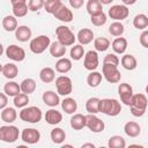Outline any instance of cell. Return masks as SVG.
<instances>
[{
	"label": "cell",
	"instance_id": "9a60e30c",
	"mask_svg": "<svg viewBox=\"0 0 148 148\" xmlns=\"http://www.w3.org/2000/svg\"><path fill=\"white\" fill-rule=\"evenodd\" d=\"M53 16H54L58 21L64 22V23H69V22H72L73 18H74L73 12H72L68 7H66L64 3H62L61 7L53 14Z\"/></svg>",
	"mask_w": 148,
	"mask_h": 148
},
{
	"label": "cell",
	"instance_id": "ba28073f",
	"mask_svg": "<svg viewBox=\"0 0 148 148\" xmlns=\"http://www.w3.org/2000/svg\"><path fill=\"white\" fill-rule=\"evenodd\" d=\"M102 73L104 79L109 83H118L121 79V74L118 69V66L110 65V64H103L102 67Z\"/></svg>",
	"mask_w": 148,
	"mask_h": 148
},
{
	"label": "cell",
	"instance_id": "30bf717a",
	"mask_svg": "<svg viewBox=\"0 0 148 148\" xmlns=\"http://www.w3.org/2000/svg\"><path fill=\"white\" fill-rule=\"evenodd\" d=\"M5 54L8 59L13 60V61H23L25 59V51L23 47L18 46V45H15V44H12L9 46H7L6 51H5Z\"/></svg>",
	"mask_w": 148,
	"mask_h": 148
},
{
	"label": "cell",
	"instance_id": "7a4b0ae2",
	"mask_svg": "<svg viewBox=\"0 0 148 148\" xmlns=\"http://www.w3.org/2000/svg\"><path fill=\"white\" fill-rule=\"evenodd\" d=\"M121 111V104L116 98H103L99 101V112L110 117H116Z\"/></svg>",
	"mask_w": 148,
	"mask_h": 148
},
{
	"label": "cell",
	"instance_id": "6da1fadb",
	"mask_svg": "<svg viewBox=\"0 0 148 148\" xmlns=\"http://www.w3.org/2000/svg\"><path fill=\"white\" fill-rule=\"evenodd\" d=\"M148 106V99L145 94H134L130 104V111L134 117H142L146 113Z\"/></svg>",
	"mask_w": 148,
	"mask_h": 148
},
{
	"label": "cell",
	"instance_id": "f546056e",
	"mask_svg": "<svg viewBox=\"0 0 148 148\" xmlns=\"http://www.w3.org/2000/svg\"><path fill=\"white\" fill-rule=\"evenodd\" d=\"M17 20L16 16L14 15H7L2 18V28L5 29V31L7 32H12L15 31L17 29Z\"/></svg>",
	"mask_w": 148,
	"mask_h": 148
},
{
	"label": "cell",
	"instance_id": "2e32d148",
	"mask_svg": "<svg viewBox=\"0 0 148 148\" xmlns=\"http://www.w3.org/2000/svg\"><path fill=\"white\" fill-rule=\"evenodd\" d=\"M42 99L44 102L45 105L47 106H51V108H54L57 105H59L61 102H60V98H59V94H57L56 91L53 90H46L43 92V96H42Z\"/></svg>",
	"mask_w": 148,
	"mask_h": 148
},
{
	"label": "cell",
	"instance_id": "8d00e7d4",
	"mask_svg": "<svg viewBox=\"0 0 148 148\" xmlns=\"http://www.w3.org/2000/svg\"><path fill=\"white\" fill-rule=\"evenodd\" d=\"M13 7V15L16 16V17H24L27 14H28V10H29V6L27 2H20V3H15V5H12Z\"/></svg>",
	"mask_w": 148,
	"mask_h": 148
},
{
	"label": "cell",
	"instance_id": "5b68a950",
	"mask_svg": "<svg viewBox=\"0 0 148 148\" xmlns=\"http://www.w3.org/2000/svg\"><path fill=\"white\" fill-rule=\"evenodd\" d=\"M56 35H57L58 40L61 44H64L65 46H72V45H74V43L76 40V36L66 25H59V27H57Z\"/></svg>",
	"mask_w": 148,
	"mask_h": 148
},
{
	"label": "cell",
	"instance_id": "5bb4252c",
	"mask_svg": "<svg viewBox=\"0 0 148 148\" xmlns=\"http://www.w3.org/2000/svg\"><path fill=\"white\" fill-rule=\"evenodd\" d=\"M21 140L28 145H35L40 140V133L36 128H23L21 132Z\"/></svg>",
	"mask_w": 148,
	"mask_h": 148
},
{
	"label": "cell",
	"instance_id": "d6986e66",
	"mask_svg": "<svg viewBox=\"0 0 148 148\" xmlns=\"http://www.w3.org/2000/svg\"><path fill=\"white\" fill-rule=\"evenodd\" d=\"M31 36H32V31L28 25H18L17 29L15 30V38L18 42H22V43L28 42L30 40Z\"/></svg>",
	"mask_w": 148,
	"mask_h": 148
},
{
	"label": "cell",
	"instance_id": "f6af8a7d",
	"mask_svg": "<svg viewBox=\"0 0 148 148\" xmlns=\"http://www.w3.org/2000/svg\"><path fill=\"white\" fill-rule=\"evenodd\" d=\"M106 20H108V16H106V14L104 12L90 16V22L95 27H102V25H104L106 23Z\"/></svg>",
	"mask_w": 148,
	"mask_h": 148
},
{
	"label": "cell",
	"instance_id": "d590c367",
	"mask_svg": "<svg viewBox=\"0 0 148 148\" xmlns=\"http://www.w3.org/2000/svg\"><path fill=\"white\" fill-rule=\"evenodd\" d=\"M133 25L138 30H146V28H148V16L145 14H136L133 18Z\"/></svg>",
	"mask_w": 148,
	"mask_h": 148
},
{
	"label": "cell",
	"instance_id": "e0dca14e",
	"mask_svg": "<svg viewBox=\"0 0 148 148\" xmlns=\"http://www.w3.org/2000/svg\"><path fill=\"white\" fill-rule=\"evenodd\" d=\"M69 125L75 131H80L83 127H87V116L82 113H74L69 120Z\"/></svg>",
	"mask_w": 148,
	"mask_h": 148
},
{
	"label": "cell",
	"instance_id": "4fadbf2b",
	"mask_svg": "<svg viewBox=\"0 0 148 148\" xmlns=\"http://www.w3.org/2000/svg\"><path fill=\"white\" fill-rule=\"evenodd\" d=\"M118 94L120 97V102L124 103L125 105L130 106L132 97H133V88L130 83H120L118 87Z\"/></svg>",
	"mask_w": 148,
	"mask_h": 148
},
{
	"label": "cell",
	"instance_id": "bcb514c9",
	"mask_svg": "<svg viewBox=\"0 0 148 148\" xmlns=\"http://www.w3.org/2000/svg\"><path fill=\"white\" fill-rule=\"evenodd\" d=\"M46 0H29L28 6L30 12H38L39 9L44 8Z\"/></svg>",
	"mask_w": 148,
	"mask_h": 148
},
{
	"label": "cell",
	"instance_id": "d6a6232c",
	"mask_svg": "<svg viewBox=\"0 0 148 148\" xmlns=\"http://www.w3.org/2000/svg\"><path fill=\"white\" fill-rule=\"evenodd\" d=\"M102 76H103V74H101L99 72L91 71L87 76V84L90 88H97L102 82Z\"/></svg>",
	"mask_w": 148,
	"mask_h": 148
},
{
	"label": "cell",
	"instance_id": "52a82bcc",
	"mask_svg": "<svg viewBox=\"0 0 148 148\" xmlns=\"http://www.w3.org/2000/svg\"><path fill=\"white\" fill-rule=\"evenodd\" d=\"M57 92L60 96H68L73 91V82L72 79L67 75H60L56 79Z\"/></svg>",
	"mask_w": 148,
	"mask_h": 148
},
{
	"label": "cell",
	"instance_id": "4316f807",
	"mask_svg": "<svg viewBox=\"0 0 148 148\" xmlns=\"http://www.w3.org/2000/svg\"><path fill=\"white\" fill-rule=\"evenodd\" d=\"M121 66L127 71H134L138 66V60L133 54H124L120 59Z\"/></svg>",
	"mask_w": 148,
	"mask_h": 148
},
{
	"label": "cell",
	"instance_id": "4dcf8cb0",
	"mask_svg": "<svg viewBox=\"0 0 148 148\" xmlns=\"http://www.w3.org/2000/svg\"><path fill=\"white\" fill-rule=\"evenodd\" d=\"M39 79L44 83H51L56 80V72L51 67H43L39 72Z\"/></svg>",
	"mask_w": 148,
	"mask_h": 148
},
{
	"label": "cell",
	"instance_id": "8fae6325",
	"mask_svg": "<svg viewBox=\"0 0 148 148\" xmlns=\"http://www.w3.org/2000/svg\"><path fill=\"white\" fill-rule=\"evenodd\" d=\"M87 127L92 132V133H101L105 128L104 121L98 118L94 113H88L87 114Z\"/></svg>",
	"mask_w": 148,
	"mask_h": 148
},
{
	"label": "cell",
	"instance_id": "d4e9b609",
	"mask_svg": "<svg viewBox=\"0 0 148 148\" xmlns=\"http://www.w3.org/2000/svg\"><path fill=\"white\" fill-rule=\"evenodd\" d=\"M1 73L2 75L8 79V80H13L17 76L18 74V68L15 64H12V62H8V64H5L2 67H1Z\"/></svg>",
	"mask_w": 148,
	"mask_h": 148
},
{
	"label": "cell",
	"instance_id": "816d5d0a",
	"mask_svg": "<svg viewBox=\"0 0 148 148\" xmlns=\"http://www.w3.org/2000/svg\"><path fill=\"white\" fill-rule=\"evenodd\" d=\"M121 2L126 6H131V5H134L136 2V0H121Z\"/></svg>",
	"mask_w": 148,
	"mask_h": 148
},
{
	"label": "cell",
	"instance_id": "ab89813d",
	"mask_svg": "<svg viewBox=\"0 0 148 148\" xmlns=\"http://www.w3.org/2000/svg\"><path fill=\"white\" fill-rule=\"evenodd\" d=\"M110 40L105 37H97L94 39V47L97 52H105L110 47Z\"/></svg>",
	"mask_w": 148,
	"mask_h": 148
},
{
	"label": "cell",
	"instance_id": "6f0895ef",
	"mask_svg": "<svg viewBox=\"0 0 148 148\" xmlns=\"http://www.w3.org/2000/svg\"><path fill=\"white\" fill-rule=\"evenodd\" d=\"M146 94H147V95H148V84H147V86H146Z\"/></svg>",
	"mask_w": 148,
	"mask_h": 148
},
{
	"label": "cell",
	"instance_id": "11a10c76",
	"mask_svg": "<svg viewBox=\"0 0 148 148\" xmlns=\"http://www.w3.org/2000/svg\"><path fill=\"white\" fill-rule=\"evenodd\" d=\"M101 2H102V5H110L113 0H99Z\"/></svg>",
	"mask_w": 148,
	"mask_h": 148
},
{
	"label": "cell",
	"instance_id": "ac0fdd59",
	"mask_svg": "<svg viewBox=\"0 0 148 148\" xmlns=\"http://www.w3.org/2000/svg\"><path fill=\"white\" fill-rule=\"evenodd\" d=\"M76 39L79 40V43L81 45H88L94 39V31L89 28H83V29L79 30V32L76 35Z\"/></svg>",
	"mask_w": 148,
	"mask_h": 148
},
{
	"label": "cell",
	"instance_id": "f1b7e54d",
	"mask_svg": "<svg viewBox=\"0 0 148 148\" xmlns=\"http://www.w3.org/2000/svg\"><path fill=\"white\" fill-rule=\"evenodd\" d=\"M3 92L9 97H15L20 92H22L21 91V86L15 81H8L3 86Z\"/></svg>",
	"mask_w": 148,
	"mask_h": 148
},
{
	"label": "cell",
	"instance_id": "7c38bea8",
	"mask_svg": "<svg viewBox=\"0 0 148 148\" xmlns=\"http://www.w3.org/2000/svg\"><path fill=\"white\" fill-rule=\"evenodd\" d=\"M99 65V58L97 54V51L95 50H90L88 52H86L84 54V60H83V66L88 71H96V68Z\"/></svg>",
	"mask_w": 148,
	"mask_h": 148
},
{
	"label": "cell",
	"instance_id": "60d3db41",
	"mask_svg": "<svg viewBox=\"0 0 148 148\" xmlns=\"http://www.w3.org/2000/svg\"><path fill=\"white\" fill-rule=\"evenodd\" d=\"M124 31H125V27H124V24H123L120 21H114V22H112V23L110 24V27H109V32H110L112 36H114V37H120V36H123Z\"/></svg>",
	"mask_w": 148,
	"mask_h": 148
},
{
	"label": "cell",
	"instance_id": "44dd1931",
	"mask_svg": "<svg viewBox=\"0 0 148 148\" xmlns=\"http://www.w3.org/2000/svg\"><path fill=\"white\" fill-rule=\"evenodd\" d=\"M44 118H45V121L47 124H50V125H58L62 120V113L60 111L56 110V109H50V110L46 111Z\"/></svg>",
	"mask_w": 148,
	"mask_h": 148
},
{
	"label": "cell",
	"instance_id": "ee69618b",
	"mask_svg": "<svg viewBox=\"0 0 148 148\" xmlns=\"http://www.w3.org/2000/svg\"><path fill=\"white\" fill-rule=\"evenodd\" d=\"M61 5H62L61 0H46L45 1V6H44V9H45L46 13L53 15L61 7Z\"/></svg>",
	"mask_w": 148,
	"mask_h": 148
},
{
	"label": "cell",
	"instance_id": "f5cc1de1",
	"mask_svg": "<svg viewBox=\"0 0 148 148\" xmlns=\"http://www.w3.org/2000/svg\"><path fill=\"white\" fill-rule=\"evenodd\" d=\"M81 147H82V148H87V147H90V148H95V145H94V143H90V142H88V143H83Z\"/></svg>",
	"mask_w": 148,
	"mask_h": 148
},
{
	"label": "cell",
	"instance_id": "3957f363",
	"mask_svg": "<svg viewBox=\"0 0 148 148\" xmlns=\"http://www.w3.org/2000/svg\"><path fill=\"white\" fill-rule=\"evenodd\" d=\"M18 117L22 121H27L30 124H37L42 120L43 112L38 106H25L20 111Z\"/></svg>",
	"mask_w": 148,
	"mask_h": 148
},
{
	"label": "cell",
	"instance_id": "484cf974",
	"mask_svg": "<svg viewBox=\"0 0 148 148\" xmlns=\"http://www.w3.org/2000/svg\"><path fill=\"white\" fill-rule=\"evenodd\" d=\"M61 109L62 111H65V113L67 114H73L76 110H77V103L74 98L72 97H66L61 101Z\"/></svg>",
	"mask_w": 148,
	"mask_h": 148
},
{
	"label": "cell",
	"instance_id": "7402d4cb",
	"mask_svg": "<svg viewBox=\"0 0 148 148\" xmlns=\"http://www.w3.org/2000/svg\"><path fill=\"white\" fill-rule=\"evenodd\" d=\"M49 51H50V54L53 57V58H62L66 53V46L64 44H61L59 40H54L51 43L50 47H49Z\"/></svg>",
	"mask_w": 148,
	"mask_h": 148
},
{
	"label": "cell",
	"instance_id": "db71d44e",
	"mask_svg": "<svg viewBox=\"0 0 148 148\" xmlns=\"http://www.w3.org/2000/svg\"><path fill=\"white\" fill-rule=\"evenodd\" d=\"M20 2H27V0H10V3H12V5L20 3Z\"/></svg>",
	"mask_w": 148,
	"mask_h": 148
},
{
	"label": "cell",
	"instance_id": "b9f144b4",
	"mask_svg": "<svg viewBox=\"0 0 148 148\" xmlns=\"http://www.w3.org/2000/svg\"><path fill=\"white\" fill-rule=\"evenodd\" d=\"M13 103H14V106H15V108L23 109V108L28 106V103H29V95H28V94H24V92H20L18 95H16V96L14 97Z\"/></svg>",
	"mask_w": 148,
	"mask_h": 148
},
{
	"label": "cell",
	"instance_id": "9c48e42d",
	"mask_svg": "<svg viewBox=\"0 0 148 148\" xmlns=\"http://www.w3.org/2000/svg\"><path fill=\"white\" fill-rule=\"evenodd\" d=\"M108 15L110 18L114 21H123L128 17L130 15V9L127 8L126 5H113L108 12Z\"/></svg>",
	"mask_w": 148,
	"mask_h": 148
},
{
	"label": "cell",
	"instance_id": "7bdbcfd3",
	"mask_svg": "<svg viewBox=\"0 0 148 148\" xmlns=\"http://www.w3.org/2000/svg\"><path fill=\"white\" fill-rule=\"evenodd\" d=\"M108 146L110 148H125L126 141L121 135H112L108 141Z\"/></svg>",
	"mask_w": 148,
	"mask_h": 148
},
{
	"label": "cell",
	"instance_id": "cb8c5ba5",
	"mask_svg": "<svg viewBox=\"0 0 148 148\" xmlns=\"http://www.w3.org/2000/svg\"><path fill=\"white\" fill-rule=\"evenodd\" d=\"M0 117H1V120L7 123V124H12L16 120L17 118V112L15 110V108H10V106H6L5 109L1 110V113H0Z\"/></svg>",
	"mask_w": 148,
	"mask_h": 148
},
{
	"label": "cell",
	"instance_id": "83f0119b",
	"mask_svg": "<svg viewBox=\"0 0 148 148\" xmlns=\"http://www.w3.org/2000/svg\"><path fill=\"white\" fill-rule=\"evenodd\" d=\"M72 60L68 58H59L58 61L56 62V71L61 73V74H66L72 69Z\"/></svg>",
	"mask_w": 148,
	"mask_h": 148
},
{
	"label": "cell",
	"instance_id": "7dc6e473",
	"mask_svg": "<svg viewBox=\"0 0 148 148\" xmlns=\"http://www.w3.org/2000/svg\"><path fill=\"white\" fill-rule=\"evenodd\" d=\"M120 62L117 53H108L104 59H103V64H110V65H114V66H118Z\"/></svg>",
	"mask_w": 148,
	"mask_h": 148
},
{
	"label": "cell",
	"instance_id": "836d02e7",
	"mask_svg": "<svg viewBox=\"0 0 148 148\" xmlns=\"http://www.w3.org/2000/svg\"><path fill=\"white\" fill-rule=\"evenodd\" d=\"M20 86H21V91L24 92V94H28V95L35 92V90H36V88H37L36 81H35L34 79H31V77L24 79V80L20 83Z\"/></svg>",
	"mask_w": 148,
	"mask_h": 148
},
{
	"label": "cell",
	"instance_id": "681fc988",
	"mask_svg": "<svg viewBox=\"0 0 148 148\" xmlns=\"http://www.w3.org/2000/svg\"><path fill=\"white\" fill-rule=\"evenodd\" d=\"M68 2L73 9H80L83 6L84 0H68Z\"/></svg>",
	"mask_w": 148,
	"mask_h": 148
},
{
	"label": "cell",
	"instance_id": "8992f818",
	"mask_svg": "<svg viewBox=\"0 0 148 148\" xmlns=\"http://www.w3.org/2000/svg\"><path fill=\"white\" fill-rule=\"evenodd\" d=\"M20 131L14 125H2L0 126V140L7 143H13L18 139Z\"/></svg>",
	"mask_w": 148,
	"mask_h": 148
},
{
	"label": "cell",
	"instance_id": "e575fe53",
	"mask_svg": "<svg viewBox=\"0 0 148 148\" xmlns=\"http://www.w3.org/2000/svg\"><path fill=\"white\" fill-rule=\"evenodd\" d=\"M86 8H87V12L90 16L103 12V5L99 0H88V2L86 5Z\"/></svg>",
	"mask_w": 148,
	"mask_h": 148
},
{
	"label": "cell",
	"instance_id": "f35d334b",
	"mask_svg": "<svg viewBox=\"0 0 148 148\" xmlns=\"http://www.w3.org/2000/svg\"><path fill=\"white\" fill-rule=\"evenodd\" d=\"M99 98L97 97H90L86 102V110L88 113H98L99 112Z\"/></svg>",
	"mask_w": 148,
	"mask_h": 148
},
{
	"label": "cell",
	"instance_id": "f907efd6",
	"mask_svg": "<svg viewBox=\"0 0 148 148\" xmlns=\"http://www.w3.org/2000/svg\"><path fill=\"white\" fill-rule=\"evenodd\" d=\"M7 103H8V96L5 94V92H1L0 94V109H5L7 106Z\"/></svg>",
	"mask_w": 148,
	"mask_h": 148
},
{
	"label": "cell",
	"instance_id": "1f68e13d",
	"mask_svg": "<svg viewBox=\"0 0 148 148\" xmlns=\"http://www.w3.org/2000/svg\"><path fill=\"white\" fill-rule=\"evenodd\" d=\"M50 136H51V140H52L53 143L61 145L66 139V132L60 127H54V128L51 130Z\"/></svg>",
	"mask_w": 148,
	"mask_h": 148
},
{
	"label": "cell",
	"instance_id": "277c9868",
	"mask_svg": "<svg viewBox=\"0 0 148 148\" xmlns=\"http://www.w3.org/2000/svg\"><path fill=\"white\" fill-rule=\"evenodd\" d=\"M51 45V39L49 36L46 35H40L37 36L35 38H32L29 43V47L30 51L35 54H40L44 51H46V49H49Z\"/></svg>",
	"mask_w": 148,
	"mask_h": 148
},
{
	"label": "cell",
	"instance_id": "74e56055",
	"mask_svg": "<svg viewBox=\"0 0 148 148\" xmlns=\"http://www.w3.org/2000/svg\"><path fill=\"white\" fill-rule=\"evenodd\" d=\"M84 54H86V52H84L83 45L76 44V45H73V46L71 47L69 56H71V59H72V60L79 61V60H81V59L84 57Z\"/></svg>",
	"mask_w": 148,
	"mask_h": 148
},
{
	"label": "cell",
	"instance_id": "9f6ffc18",
	"mask_svg": "<svg viewBox=\"0 0 148 148\" xmlns=\"http://www.w3.org/2000/svg\"><path fill=\"white\" fill-rule=\"evenodd\" d=\"M62 147H64V148H65V147H72V145H64Z\"/></svg>",
	"mask_w": 148,
	"mask_h": 148
},
{
	"label": "cell",
	"instance_id": "ffe728a7",
	"mask_svg": "<svg viewBox=\"0 0 148 148\" xmlns=\"http://www.w3.org/2000/svg\"><path fill=\"white\" fill-rule=\"evenodd\" d=\"M124 132L130 138H136L141 133V126L136 121L130 120L124 125Z\"/></svg>",
	"mask_w": 148,
	"mask_h": 148
},
{
	"label": "cell",
	"instance_id": "c3c4849f",
	"mask_svg": "<svg viewBox=\"0 0 148 148\" xmlns=\"http://www.w3.org/2000/svg\"><path fill=\"white\" fill-rule=\"evenodd\" d=\"M139 42L141 44V46H143L145 49H148V30H143L139 37Z\"/></svg>",
	"mask_w": 148,
	"mask_h": 148
},
{
	"label": "cell",
	"instance_id": "603a6c76",
	"mask_svg": "<svg viewBox=\"0 0 148 148\" xmlns=\"http://www.w3.org/2000/svg\"><path fill=\"white\" fill-rule=\"evenodd\" d=\"M127 39L125 37H116L111 44V47L114 53L117 54H124L125 51L127 50Z\"/></svg>",
	"mask_w": 148,
	"mask_h": 148
}]
</instances>
